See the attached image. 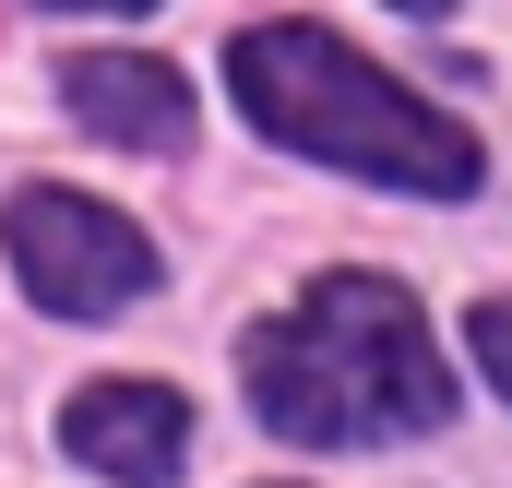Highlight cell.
<instances>
[{
	"label": "cell",
	"mask_w": 512,
	"mask_h": 488,
	"mask_svg": "<svg viewBox=\"0 0 512 488\" xmlns=\"http://www.w3.org/2000/svg\"><path fill=\"white\" fill-rule=\"evenodd\" d=\"M251 405L262 429L346 453V441H405L453 417V369L429 346L417 298L393 274H322L286 322L251 334Z\"/></svg>",
	"instance_id": "1"
},
{
	"label": "cell",
	"mask_w": 512,
	"mask_h": 488,
	"mask_svg": "<svg viewBox=\"0 0 512 488\" xmlns=\"http://www.w3.org/2000/svg\"><path fill=\"white\" fill-rule=\"evenodd\" d=\"M227 96H239L286 155L358 167V179H382V191L465 203V191L489 179L477 131H453L441 108H417L382 60H358V48L322 36V24H251V36L227 48Z\"/></svg>",
	"instance_id": "2"
},
{
	"label": "cell",
	"mask_w": 512,
	"mask_h": 488,
	"mask_svg": "<svg viewBox=\"0 0 512 488\" xmlns=\"http://www.w3.org/2000/svg\"><path fill=\"white\" fill-rule=\"evenodd\" d=\"M0 239H12L24 298L60 310V322H108V310H131L155 286V239L131 215H108V203H84V191H12Z\"/></svg>",
	"instance_id": "3"
},
{
	"label": "cell",
	"mask_w": 512,
	"mask_h": 488,
	"mask_svg": "<svg viewBox=\"0 0 512 488\" xmlns=\"http://www.w3.org/2000/svg\"><path fill=\"white\" fill-rule=\"evenodd\" d=\"M60 453L96 465V477H120V488H167L179 453H191V405L167 381H84L60 405Z\"/></svg>",
	"instance_id": "4"
},
{
	"label": "cell",
	"mask_w": 512,
	"mask_h": 488,
	"mask_svg": "<svg viewBox=\"0 0 512 488\" xmlns=\"http://www.w3.org/2000/svg\"><path fill=\"white\" fill-rule=\"evenodd\" d=\"M60 108L96 131V143H131V155H179L191 143V84L167 60H131V48L60 60Z\"/></svg>",
	"instance_id": "5"
},
{
	"label": "cell",
	"mask_w": 512,
	"mask_h": 488,
	"mask_svg": "<svg viewBox=\"0 0 512 488\" xmlns=\"http://www.w3.org/2000/svg\"><path fill=\"white\" fill-rule=\"evenodd\" d=\"M465 334H477V369L512 393V298H477V322H465Z\"/></svg>",
	"instance_id": "6"
},
{
	"label": "cell",
	"mask_w": 512,
	"mask_h": 488,
	"mask_svg": "<svg viewBox=\"0 0 512 488\" xmlns=\"http://www.w3.org/2000/svg\"><path fill=\"white\" fill-rule=\"evenodd\" d=\"M48 12H143V0H48Z\"/></svg>",
	"instance_id": "7"
},
{
	"label": "cell",
	"mask_w": 512,
	"mask_h": 488,
	"mask_svg": "<svg viewBox=\"0 0 512 488\" xmlns=\"http://www.w3.org/2000/svg\"><path fill=\"white\" fill-rule=\"evenodd\" d=\"M393 12H453V0H393Z\"/></svg>",
	"instance_id": "8"
}]
</instances>
